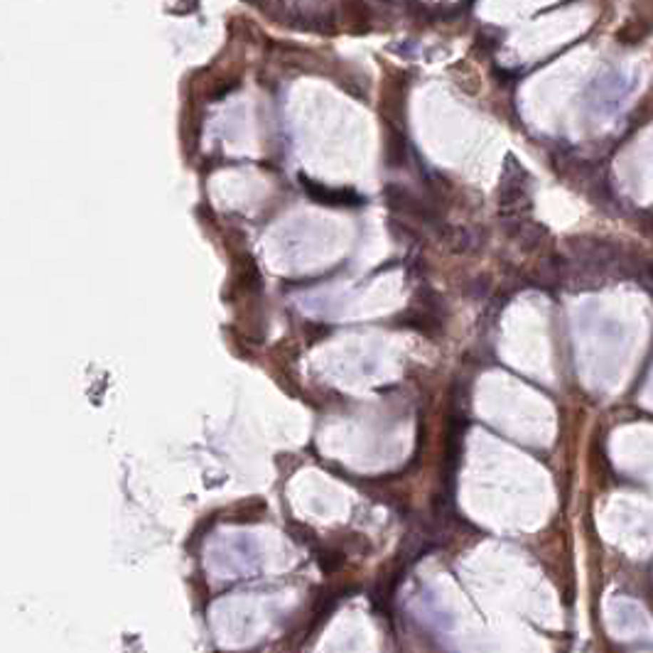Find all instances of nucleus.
<instances>
[{
  "label": "nucleus",
  "instance_id": "f257e3e1",
  "mask_svg": "<svg viewBox=\"0 0 653 653\" xmlns=\"http://www.w3.org/2000/svg\"><path fill=\"white\" fill-rule=\"evenodd\" d=\"M302 185H305V192L314 202L324 204V207H351L354 202H364L359 195H354L351 190H326V187L317 185V182H309L307 177H300Z\"/></svg>",
  "mask_w": 653,
  "mask_h": 653
},
{
  "label": "nucleus",
  "instance_id": "f03ea898",
  "mask_svg": "<svg viewBox=\"0 0 653 653\" xmlns=\"http://www.w3.org/2000/svg\"><path fill=\"white\" fill-rule=\"evenodd\" d=\"M317 562H319V567H322V572L331 575V572H336V570L344 565V557H341L339 552L319 550V552H317Z\"/></svg>",
  "mask_w": 653,
  "mask_h": 653
}]
</instances>
